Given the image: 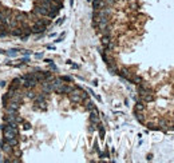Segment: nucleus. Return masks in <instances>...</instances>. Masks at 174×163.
I'll list each match as a JSON object with an SVG mask.
<instances>
[{
    "label": "nucleus",
    "instance_id": "obj_1",
    "mask_svg": "<svg viewBox=\"0 0 174 163\" xmlns=\"http://www.w3.org/2000/svg\"><path fill=\"white\" fill-rule=\"evenodd\" d=\"M137 112H145V103L141 100H137L135 106H134V114Z\"/></svg>",
    "mask_w": 174,
    "mask_h": 163
}]
</instances>
